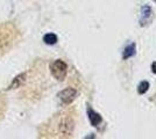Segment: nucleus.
Returning a JSON list of instances; mask_svg holds the SVG:
<instances>
[{"label": "nucleus", "instance_id": "1", "mask_svg": "<svg viewBox=\"0 0 156 139\" xmlns=\"http://www.w3.org/2000/svg\"><path fill=\"white\" fill-rule=\"evenodd\" d=\"M50 72H51L52 77L55 79L59 80H64V78L66 77V73H68V65L65 64L63 60L56 59L54 60L51 64H50Z\"/></svg>", "mask_w": 156, "mask_h": 139}, {"label": "nucleus", "instance_id": "2", "mask_svg": "<svg viewBox=\"0 0 156 139\" xmlns=\"http://www.w3.org/2000/svg\"><path fill=\"white\" fill-rule=\"evenodd\" d=\"M58 99L64 103V104H69L71 103L73 100L76 99L77 96V91L73 88H65L63 91H61L58 93Z\"/></svg>", "mask_w": 156, "mask_h": 139}, {"label": "nucleus", "instance_id": "3", "mask_svg": "<svg viewBox=\"0 0 156 139\" xmlns=\"http://www.w3.org/2000/svg\"><path fill=\"white\" fill-rule=\"evenodd\" d=\"M72 129H73V123L71 122V119H64L61 124H59V132L64 136H69L71 134Z\"/></svg>", "mask_w": 156, "mask_h": 139}, {"label": "nucleus", "instance_id": "4", "mask_svg": "<svg viewBox=\"0 0 156 139\" xmlns=\"http://www.w3.org/2000/svg\"><path fill=\"white\" fill-rule=\"evenodd\" d=\"M87 116H89V119H90V122H91V124L93 126L99 125V124L101 123V121H103V119H101V116L98 113H96L94 110H92L90 107L87 108Z\"/></svg>", "mask_w": 156, "mask_h": 139}, {"label": "nucleus", "instance_id": "5", "mask_svg": "<svg viewBox=\"0 0 156 139\" xmlns=\"http://www.w3.org/2000/svg\"><path fill=\"white\" fill-rule=\"evenodd\" d=\"M26 81V73H21V74H19V75H16L15 78L13 79V81H12V84L9 85V89H14V88H19L23 82Z\"/></svg>", "mask_w": 156, "mask_h": 139}, {"label": "nucleus", "instance_id": "6", "mask_svg": "<svg viewBox=\"0 0 156 139\" xmlns=\"http://www.w3.org/2000/svg\"><path fill=\"white\" fill-rule=\"evenodd\" d=\"M135 55V43H130L129 45H127L125 48L124 53H122V58L124 59H128L132 56Z\"/></svg>", "mask_w": 156, "mask_h": 139}, {"label": "nucleus", "instance_id": "7", "mask_svg": "<svg viewBox=\"0 0 156 139\" xmlns=\"http://www.w3.org/2000/svg\"><path fill=\"white\" fill-rule=\"evenodd\" d=\"M57 41H58L57 36L52 33L46 34V35L43 36V42H44L46 44H48V45H54V44H56Z\"/></svg>", "mask_w": 156, "mask_h": 139}, {"label": "nucleus", "instance_id": "8", "mask_svg": "<svg viewBox=\"0 0 156 139\" xmlns=\"http://www.w3.org/2000/svg\"><path fill=\"white\" fill-rule=\"evenodd\" d=\"M148 88H149V84L147 81H142V82H140V85L137 87V92L139 94H144L148 91Z\"/></svg>", "mask_w": 156, "mask_h": 139}, {"label": "nucleus", "instance_id": "9", "mask_svg": "<svg viewBox=\"0 0 156 139\" xmlns=\"http://www.w3.org/2000/svg\"><path fill=\"white\" fill-rule=\"evenodd\" d=\"M151 15V8L149 6H143L142 11H141V16L143 19H148Z\"/></svg>", "mask_w": 156, "mask_h": 139}, {"label": "nucleus", "instance_id": "10", "mask_svg": "<svg viewBox=\"0 0 156 139\" xmlns=\"http://www.w3.org/2000/svg\"><path fill=\"white\" fill-rule=\"evenodd\" d=\"M151 71L156 74V63H153V64H151Z\"/></svg>", "mask_w": 156, "mask_h": 139}]
</instances>
